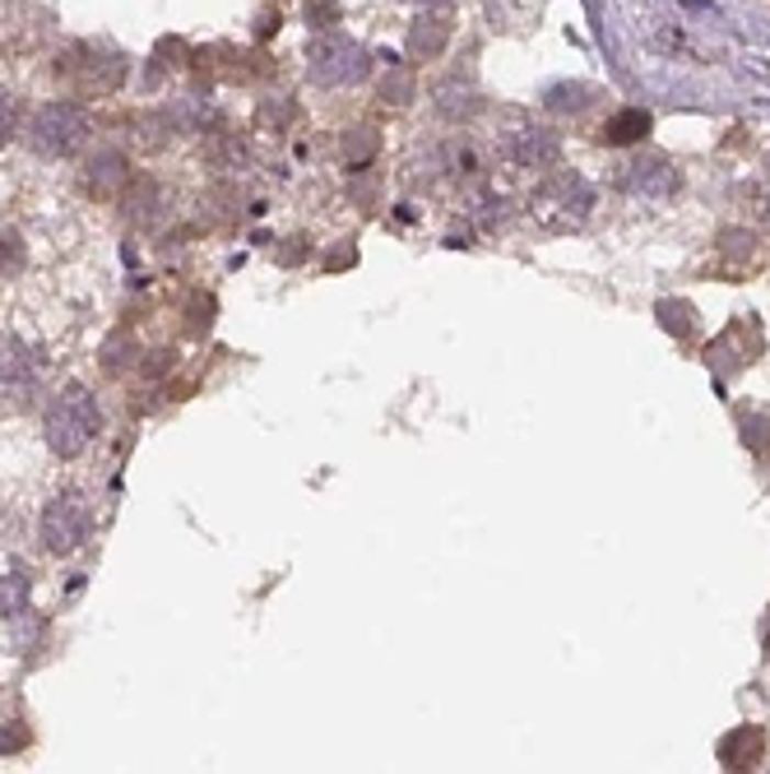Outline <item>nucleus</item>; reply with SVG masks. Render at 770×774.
Returning <instances> with one entry per match:
<instances>
[{
    "label": "nucleus",
    "instance_id": "9d476101",
    "mask_svg": "<svg viewBox=\"0 0 770 774\" xmlns=\"http://www.w3.org/2000/svg\"><path fill=\"white\" fill-rule=\"evenodd\" d=\"M715 260L724 279H747L766 265V250L757 246V233H743V227H728L715 242Z\"/></svg>",
    "mask_w": 770,
    "mask_h": 774
},
{
    "label": "nucleus",
    "instance_id": "dca6fc26",
    "mask_svg": "<svg viewBox=\"0 0 770 774\" xmlns=\"http://www.w3.org/2000/svg\"><path fill=\"white\" fill-rule=\"evenodd\" d=\"M478 108H483V102H478V93L460 79H446L442 89H436V112H442L446 121H469Z\"/></svg>",
    "mask_w": 770,
    "mask_h": 774
},
{
    "label": "nucleus",
    "instance_id": "f03ea898",
    "mask_svg": "<svg viewBox=\"0 0 770 774\" xmlns=\"http://www.w3.org/2000/svg\"><path fill=\"white\" fill-rule=\"evenodd\" d=\"M89 135H93V125L79 102H47V108H37L29 121V144H33V154H43V158H70L85 149Z\"/></svg>",
    "mask_w": 770,
    "mask_h": 774
},
{
    "label": "nucleus",
    "instance_id": "4be33fe9",
    "mask_svg": "<svg viewBox=\"0 0 770 774\" xmlns=\"http://www.w3.org/2000/svg\"><path fill=\"white\" fill-rule=\"evenodd\" d=\"M544 102H548L553 112H567V108H571V112H580V108H585V102H590V89H585V83H557V89H553Z\"/></svg>",
    "mask_w": 770,
    "mask_h": 774
},
{
    "label": "nucleus",
    "instance_id": "9b49d317",
    "mask_svg": "<svg viewBox=\"0 0 770 774\" xmlns=\"http://www.w3.org/2000/svg\"><path fill=\"white\" fill-rule=\"evenodd\" d=\"M126 56H116V52H93V47H79V89L85 93H116L121 83H126Z\"/></svg>",
    "mask_w": 770,
    "mask_h": 774
},
{
    "label": "nucleus",
    "instance_id": "1a4fd4ad",
    "mask_svg": "<svg viewBox=\"0 0 770 774\" xmlns=\"http://www.w3.org/2000/svg\"><path fill=\"white\" fill-rule=\"evenodd\" d=\"M37 390V362L19 339H0V400L24 404Z\"/></svg>",
    "mask_w": 770,
    "mask_h": 774
},
{
    "label": "nucleus",
    "instance_id": "7ed1b4c3",
    "mask_svg": "<svg viewBox=\"0 0 770 774\" xmlns=\"http://www.w3.org/2000/svg\"><path fill=\"white\" fill-rule=\"evenodd\" d=\"M529 209H534V218L544 223L548 233H571V227H580V223L590 218L594 186L585 177H576V172H557V177H548L534 191Z\"/></svg>",
    "mask_w": 770,
    "mask_h": 774
},
{
    "label": "nucleus",
    "instance_id": "39448f33",
    "mask_svg": "<svg viewBox=\"0 0 770 774\" xmlns=\"http://www.w3.org/2000/svg\"><path fill=\"white\" fill-rule=\"evenodd\" d=\"M371 70V56L362 42H353L344 33H321L306 52V75L321 89H344V83H358Z\"/></svg>",
    "mask_w": 770,
    "mask_h": 774
},
{
    "label": "nucleus",
    "instance_id": "cd10ccee",
    "mask_svg": "<svg viewBox=\"0 0 770 774\" xmlns=\"http://www.w3.org/2000/svg\"><path fill=\"white\" fill-rule=\"evenodd\" d=\"M10 733H0V751H19V747H29V733H24V723H5Z\"/></svg>",
    "mask_w": 770,
    "mask_h": 774
},
{
    "label": "nucleus",
    "instance_id": "423d86ee",
    "mask_svg": "<svg viewBox=\"0 0 770 774\" xmlns=\"http://www.w3.org/2000/svg\"><path fill=\"white\" fill-rule=\"evenodd\" d=\"M761 325L757 321H747V316H738L734 325H728L719 339L705 348V358H711V367H724V371H743L752 358H761Z\"/></svg>",
    "mask_w": 770,
    "mask_h": 774
},
{
    "label": "nucleus",
    "instance_id": "393cba45",
    "mask_svg": "<svg viewBox=\"0 0 770 774\" xmlns=\"http://www.w3.org/2000/svg\"><path fill=\"white\" fill-rule=\"evenodd\" d=\"M743 441L757 455H766L770 450V417H743Z\"/></svg>",
    "mask_w": 770,
    "mask_h": 774
},
{
    "label": "nucleus",
    "instance_id": "ddd939ff",
    "mask_svg": "<svg viewBox=\"0 0 770 774\" xmlns=\"http://www.w3.org/2000/svg\"><path fill=\"white\" fill-rule=\"evenodd\" d=\"M766 756V733L752 723L734 728L724 742H719V765L724 770H757V761Z\"/></svg>",
    "mask_w": 770,
    "mask_h": 774
},
{
    "label": "nucleus",
    "instance_id": "aec40b11",
    "mask_svg": "<svg viewBox=\"0 0 770 774\" xmlns=\"http://www.w3.org/2000/svg\"><path fill=\"white\" fill-rule=\"evenodd\" d=\"M149 209H163V191H158V181L144 177L126 191V214H131V223H154Z\"/></svg>",
    "mask_w": 770,
    "mask_h": 774
},
{
    "label": "nucleus",
    "instance_id": "4468645a",
    "mask_svg": "<svg viewBox=\"0 0 770 774\" xmlns=\"http://www.w3.org/2000/svg\"><path fill=\"white\" fill-rule=\"evenodd\" d=\"M450 47V19L446 14H423L419 24L409 29V52L419 60H436Z\"/></svg>",
    "mask_w": 770,
    "mask_h": 774
},
{
    "label": "nucleus",
    "instance_id": "c85d7f7f",
    "mask_svg": "<svg viewBox=\"0 0 770 774\" xmlns=\"http://www.w3.org/2000/svg\"><path fill=\"white\" fill-rule=\"evenodd\" d=\"M353 260H358V256H353V246H344V250H335V256L325 260V269H344V265H353Z\"/></svg>",
    "mask_w": 770,
    "mask_h": 774
},
{
    "label": "nucleus",
    "instance_id": "f3484780",
    "mask_svg": "<svg viewBox=\"0 0 770 774\" xmlns=\"http://www.w3.org/2000/svg\"><path fill=\"white\" fill-rule=\"evenodd\" d=\"M29 594H33V584H29V575L24 571H0V621H10V617H19L29 608Z\"/></svg>",
    "mask_w": 770,
    "mask_h": 774
},
{
    "label": "nucleus",
    "instance_id": "0eeeda50",
    "mask_svg": "<svg viewBox=\"0 0 770 774\" xmlns=\"http://www.w3.org/2000/svg\"><path fill=\"white\" fill-rule=\"evenodd\" d=\"M622 191L645 195V200H669L678 191V167L663 154H645L622 167Z\"/></svg>",
    "mask_w": 770,
    "mask_h": 774
},
{
    "label": "nucleus",
    "instance_id": "412c9836",
    "mask_svg": "<svg viewBox=\"0 0 770 774\" xmlns=\"http://www.w3.org/2000/svg\"><path fill=\"white\" fill-rule=\"evenodd\" d=\"M24 260H29V250L19 242V233H0V279H14L24 269Z\"/></svg>",
    "mask_w": 770,
    "mask_h": 774
},
{
    "label": "nucleus",
    "instance_id": "f257e3e1",
    "mask_svg": "<svg viewBox=\"0 0 770 774\" xmlns=\"http://www.w3.org/2000/svg\"><path fill=\"white\" fill-rule=\"evenodd\" d=\"M98 431H102V408L93 400V390H85V385H66L43 417V436H47L52 455H60V459L85 455L98 441Z\"/></svg>",
    "mask_w": 770,
    "mask_h": 774
},
{
    "label": "nucleus",
    "instance_id": "20e7f679",
    "mask_svg": "<svg viewBox=\"0 0 770 774\" xmlns=\"http://www.w3.org/2000/svg\"><path fill=\"white\" fill-rule=\"evenodd\" d=\"M93 534V501L85 492H60L43 506V519H37V542L52 557H70L89 542Z\"/></svg>",
    "mask_w": 770,
    "mask_h": 774
},
{
    "label": "nucleus",
    "instance_id": "6e6552de",
    "mask_svg": "<svg viewBox=\"0 0 770 774\" xmlns=\"http://www.w3.org/2000/svg\"><path fill=\"white\" fill-rule=\"evenodd\" d=\"M502 149L515 167H525V172H544V167H553L561 158V139L553 131H544V125H520L515 135H506Z\"/></svg>",
    "mask_w": 770,
    "mask_h": 774
},
{
    "label": "nucleus",
    "instance_id": "c756f323",
    "mask_svg": "<svg viewBox=\"0 0 770 774\" xmlns=\"http://www.w3.org/2000/svg\"><path fill=\"white\" fill-rule=\"evenodd\" d=\"M419 5H450V0H419Z\"/></svg>",
    "mask_w": 770,
    "mask_h": 774
},
{
    "label": "nucleus",
    "instance_id": "a878e982",
    "mask_svg": "<svg viewBox=\"0 0 770 774\" xmlns=\"http://www.w3.org/2000/svg\"><path fill=\"white\" fill-rule=\"evenodd\" d=\"M260 121L269 125V121H275V125H283V121H293V102H288V98H275V102H260Z\"/></svg>",
    "mask_w": 770,
    "mask_h": 774
},
{
    "label": "nucleus",
    "instance_id": "f8f14e48",
    "mask_svg": "<svg viewBox=\"0 0 770 774\" xmlns=\"http://www.w3.org/2000/svg\"><path fill=\"white\" fill-rule=\"evenodd\" d=\"M131 186V162L121 149H98L89 154L85 162V191L98 195V200H112L116 191H126Z\"/></svg>",
    "mask_w": 770,
    "mask_h": 774
},
{
    "label": "nucleus",
    "instance_id": "6ab92c4d",
    "mask_svg": "<svg viewBox=\"0 0 770 774\" xmlns=\"http://www.w3.org/2000/svg\"><path fill=\"white\" fill-rule=\"evenodd\" d=\"M381 98L390 102V108H409V102H413V70H409V66H400V60H394V56H386Z\"/></svg>",
    "mask_w": 770,
    "mask_h": 774
},
{
    "label": "nucleus",
    "instance_id": "5701e85b",
    "mask_svg": "<svg viewBox=\"0 0 770 774\" xmlns=\"http://www.w3.org/2000/svg\"><path fill=\"white\" fill-rule=\"evenodd\" d=\"M371 154H377V131H353V135L344 139V158H348V167L371 162Z\"/></svg>",
    "mask_w": 770,
    "mask_h": 774
},
{
    "label": "nucleus",
    "instance_id": "a211bd4d",
    "mask_svg": "<svg viewBox=\"0 0 770 774\" xmlns=\"http://www.w3.org/2000/svg\"><path fill=\"white\" fill-rule=\"evenodd\" d=\"M655 316H659V325L673 334V339H696V306H687V302H678V298H663L659 306H655Z\"/></svg>",
    "mask_w": 770,
    "mask_h": 774
},
{
    "label": "nucleus",
    "instance_id": "2eb2a0df",
    "mask_svg": "<svg viewBox=\"0 0 770 774\" xmlns=\"http://www.w3.org/2000/svg\"><path fill=\"white\" fill-rule=\"evenodd\" d=\"M645 135H650V112H640V108H622L617 116L603 121V131H599L603 144H636Z\"/></svg>",
    "mask_w": 770,
    "mask_h": 774
},
{
    "label": "nucleus",
    "instance_id": "bb28decb",
    "mask_svg": "<svg viewBox=\"0 0 770 774\" xmlns=\"http://www.w3.org/2000/svg\"><path fill=\"white\" fill-rule=\"evenodd\" d=\"M752 214H757V223H761L766 233H770V181H766V186H757V191H752Z\"/></svg>",
    "mask_w": 770,
    "mask_h": 774
},
{
    "label": "nucleus",
    "instance_id": "b1692460",
    "mask_svg": "<svg viewBox=\"0 0 770 774\" xmlns=\"http://www.w3.org/2000/svg\"><path fill=\"white\" fill-rule=\"evenodd\" d=\"M19 121H24V108H19V93L0 89V144H5V139H14Z\"/></svg>",
    "mask_w": 770,
    "mask_h": 774
}]
</instances>
